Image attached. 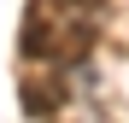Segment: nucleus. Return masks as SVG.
Here are the masks:
<instances>
[{
  "instance_id": "2",
  "label": "nucleus",
  "mask_w": 129,
  "mask_h": 123,
  "mask_svg": "<svg viewBox=\"0 0 129 123\" xmlns=\"http://www.w3.org/2000/svg\"><path fill=\"white\" fill-rule=\"evenodd\" d=\"M53 35H59V29L47 24V12H41V6H29V12H24V53L47 59V53H53Z\"/></svg>"
},
{
  "instance_id": "4",
  "label": "nucleus",
  "mask_w": 129,
  "mask_h": 123,
  "mask_svg": "<svg viewBox=\"0 0 129 123\" xmlns=\"http://www.w3.org/2000/svg\"><path fill=\"white\" fill-rule=\"evenodd\" d=\"M59 6H64V12H100L106 0H59Z\"/></svg>"
},
{
  "instance_id": "3",
  "label": "nucleus",
  "mask_w": 129,
  "mask_h": 123,
  "mask_svg": "<svg viewBox=\"0 0 129 123\" xmlns=\"http://www.w3.org/2000/svg\"><path fill=\"white\" fill-rule=\"evenodd\" d=\"M59 100H64L59 82H41V88H24V111H29V117H53Z\"/></svg>"
},
{
  "instance_id": "1",
  "label": "nucleus",
  "mask_w": 129,
  "mask_h": 123,
  "mask_svg": "<svg viewBox=\"0 0 129 123\" xmlns=\"http://www.w3.org/2000/svg\"><path fill=\"white\" fill-rule=\"evenodd\" d=\"M88 47H94V24H88V12H76V24H64V35H53L47 59H82Z\"/></svg>"
}]
</instances>
